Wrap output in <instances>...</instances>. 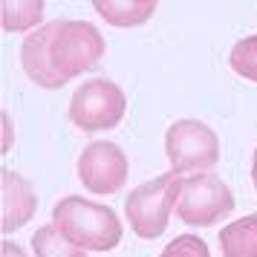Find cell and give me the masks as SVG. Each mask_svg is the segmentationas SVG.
<instances>
[{
	"mask_svg": "<svg viewBox=\"0 0 257 257\" xmlns=\"http://www.w3.org/2000/svg\"><path fill=\"white\" fill-rule=\"evenodd\" d=\"M104 55V38L87 21H55L24 41V72L44 90H58L75 75L93 70Z\"/></svg>",
	"mask_w": 257,
	"mask_h": 257,
	"instance_id": "1",
	"label": "cell"
},
{
	"mask_svg": "<svg viewBox=\"0 0 257 257\" xmlns=\"http://www.w3.org/2000/svg\"><path fill=\"white\" fill-rule=\"evenodd\" d=\"M52 225L84 251H110L121 240L116 211L84 197H67L52 208Z\"/></svg>",
	"mask_w": 257,
	"mask_h": 257,
	"instance_id": "2",
	"label": "cell"
},
{
	"mask_svg": "<svg viewBox=\"0 0 257 257\" xmlns=\"http://www.w3.org/2000/svg\"><path fill=\"white\" fill-rule=\"evenodd\" d=\"M182 188H185V179L176 171H168L145 185L133 188L124 199V211L133 225V234H139L142 240L162 237L171 220V211L182 197Z\"/></svg>",
	"mask_w": 257,
	"mask_h": 257,
	"instance_id": "3",
	"label": "cell"
},
{
	"mask_svg": "<svg viewBox=\"0 0 257 257\" xmlns=\"http://www.w3.org/2000/svg\"><path fill=\"white\" fill-rule=\"evenodd\" d=\"M165 153L171 171L188 174V171H208L220 159V142L217 133L197 118H179L165 133Z\"/></svg>",
	"mask_w": 257,
	"mask_h": 257,
	"instance_id": "4",
	"label": "cell"
},
{
	"mask_svg": "<svg viewBox=\"0 0 257 257\" xmlns=\"http://www.w3.org/2000/svg\"><path fill=\"white\" fill-rule=\"evenodd\" d=\"M124 107L127 101L118 84H113L110 78H90L72 93L70 121L87 133L110 130L124 118Z\"/></svg>",
	"mask_w": 257,
	"mask_h": 257,
	"instance_id": "5",
	"label": "cell"
},
{
	"mask_svg": "<svg viewBox=\"0 0 257 257\" xmlns=\"http://www.w3.org/2000/svg\"><path fill=\"white\" fill-rule=\"evenodd\" d=\"M234 211V194L231 188L222 182L217 174H194L191 179H185L182 197H179V220L188 225H214L220 222L225 214Z\"/></svg>",
	"mask_w": 257,
	"mask_h": 257,
	"instance_id": "6",
	"label": "cell"
},
{
	"mask_svg": "<svg viewBox=\"0 0 257 257\" xmlns=\"http://www.w3.org/2000/svg\"><path fill=\"white\" fill-rule=\"evenodd\" d=\"M78 179L93 194H116L127 182V156L116 142H90L78 156Z\"/></svg>",
	"mask_w": 257,
	"mask_h": 257,
	"instance_id": "7",
	"label": "cell"
},
{
	"mask_svg": "<svg viewBox=\"0 0 257 257\" xmlns=\"http://www.w3.org/2000/svg\"><path fill=\"white\" fill-rule=\"evenodd\" d=\"M35 191L29 188L24 176L3 171V231L9 234L32 220L35 214Z\"/></svg>",
	"mask_w": 257,
	"mask_h": 257,
	"instance_id": "8",
	"label": "cell"
},
{
	"mask_svg": "<svg viewBox=\"0 0 257 257\" xmlns=\"http://www.w3.org/2000/svg\"><path fill=\"white\" fill-rule=\"evenodd\" d=\"M222 257H257V214L234 220L220 231Z\"/></svg>",
	"mask_w": 257,
	"mask_h": 257,
	"instance_id": "9",
	"label": "cell"
},
{
	"mask_svg": "<svg viewBox=\"0 0 257 257\" xmlns=\"http://www.w3.org/2000/svg\"><path fill=\"white\" fill-rule=\"evenodd\" d=\"M93 6L104 21H110L113 26H121V29L142 26L156 12V3L153 0H133V3H124V0H95Z\"/></svg>",
	"mask_w": 257,
	"mask_h": 257,
	"instance_id": "10",
	"label": "cell"
},
{
	"mask_svg": "<svg viewBox=\"0 0 257 257\" xmlns=\"http://www.w3.org/2000/svg\"><path fill=\"white\" fill-rule=\"evenodd\" d=\"M32 251L35 257H87V251L70 243L55 225H44L32 234Z\"/></svg>",
	"mask_w": 257,
	"mask_h": 257,
	"instance_id": "11",
	"label": "cell"
},
{
	"mask_svg": "<svg viewBox=\"0 0 257 257\" xmlns=\"http://www.w3.org/2000/svg\"><path fill=\"white\" fill-rule=\"evenodd\" d=\"M44 18V3H3V29L6 32H24L38 26Z\"/></svg>",
	"mask_w": 257,
	"mask_h": 257,
	"instance_id": "12",
	"label": "cell"
},
{
	"mask_svg": "<svg viewBox=\"0 0 257 257\" xmlns=\"http://www.w3.org/2000/svg\"><path fill=\"white\" fill-rule=\"evenodd\" d=\"M228 64H231V70L237 72L240 78L257 81V35L240 38V41L231 47Z\"/></svg>",
	"mask_w": 257,
	"mask_h": 257,
	"instance_id": "13",
	"label": "cell"
},
{
	"mask_svg": "<svg viewBox=\"0 0 257 257\" xmlns=\"http://www.w3.org/2000/svg\"><path fill=\"white\" fill-rule=\"evenodd\" d=\"M159 257H211V251L202 237H197V234H179L176 240H171L165 245V251Z\"/></svg>",
	"mask_w": 257,
	"mask_h": 257,
	"instance_id": "14",
	"label": "cell"
},
{
	"mask_svg": "<svg viewBox=\"0 0 257 257\" xmlns=\"http://www.w3.org/2000/svg\"><path fill=\"white\" fill-rule=\"evenodd\" d=\"M0 254H3V257H26L24 248H21V245H15V243H9V240L0 245Z\"/></svg>",
	"mask_w": 257,
	"mask_h": 257,
	"instance_id": "15",
	"label": "cell"
},
{
	"mask_svg": "<svg viewBox=\"0 0 257 257\" xmlns=\"http://www.w3.org/2000/svg\"><path fill=\"white\" fill-rule=\"evenodd\" d=\"M251 182L257 188V151H254V159H251Z\"/></svg>",
	"mask_w": 257,
	"mask_h": 257,
	"instance_id": "16",
	"label": "cell"
}]
</instances>
